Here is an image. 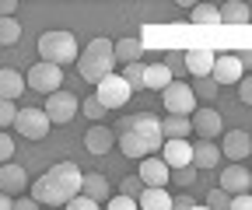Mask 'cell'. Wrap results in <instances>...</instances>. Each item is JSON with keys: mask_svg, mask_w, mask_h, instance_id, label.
<instances>
[{"mask_svg": "<svg viewBox=\"0 0 252 210\" xmlns=\"http://www.w3.org/2000/svg\"><path fill=\"white\" fill-rule=\"evenodd\" d=\"M242 63H238V56L235 53H220L214 56V70H210V81L220 88V84H238L242 81Z\"/></svg>", "mask_w": 252, "mask_h": 210, "instance_id": "8fae6325", "label": "cell"}, {"mask_svg": "<svg viewBox=\"0 0 252 210\" xmlns=\"http://www.w3.org/2000/svg\"><path fill=\"white\" fill-rule=\"evenodd\" d=\"M161 102H165L168 116H193V112L200 109V102H196V95H193V88L182 84L179 77L161 91Z\"/></svg>", "mask_w": 252, "mask_h": 210, "instance_id": "5b68a950", "label": "cell"}, {"mask_svg": "<svg viewBox=\"0 0 252 210\" xmlns=\"http://www.w3.org/2000/svg\"><path fill=\"white\" fill-rule=\"evenodd\" d=\"M123 130H133L147 147H151V154H158L165 147V133H161V119H158L154 112H137V116H130V119H123L119 123Z\"/></svg>", "mask_w": 252, "mask_h": 210, "instance_id": "277c9868", "label": "cell"}, {"mask_svg": "<svg viewBox=\"0 0 252 210\" xmlns=\"http://www.w3.org/2000/svg\"><path fill=\"white\" fill-rule=\"evenodd\" d=\"M238 63H242L245 70H252V49H245V53H238Z\"/></svg>", "mask_w": 252, "mask_h": 210, "instance_id": "bcb514c9", "label": "cell"}, {"mask_svg": "<svg viewBox=\"0 0 252 210\" xmlns=\"http://www.w3.org/2000/svg\"><path fill=\"white\" fill-rule=\"evenodd\" d=\"M161 161L168 168H189V165H193V144H189V140H165Z\"/></svg>", "mask_w": 252, "mask_h": 210, "instance_id": "5bb4252c", "label": "cell"}, {"mask_svg": "<svg viewBox=\"0 0 252 210\" xmlns=\"http://www.w3.org/2000/svg\"><path fill=\"white\" fill-rule=\"evenodd\" d=\"M161 133H165V140H186L193 133V123H189V116H168V119H161Z\"/></svg>", "mask_w": 252, "mask_h": 210, "instance_id": "d4e9b609", "label": "cell"}, {"mask_svg": "<svg viewBox=\"0 0 252 210\" xmlns=\"http://www.w3.org/2000/svg\"><path fill=\"white\" fill-rule=\"evenodd\" d=\"M220 21L224 25H245V21H252V7L242 4V0H228V4L220 7Z\"/></svg>", "mask_w": 252, "mask_h": 210, "instance_id": "484cf974", "label": "cell"}, {"mask_svg": "<svg viewBox=\"0 0 252 210\" xmlns=\"http://www.w3.org/2000/svg\"><path fill=\"white\" fill-rule=\"evenodd\" d=\"M84 172L74 161H56L39 182H32V200L42 207H67L74 196H81Z\"/></svg>", "mask_w": 252, "mask_h": 210, "instance_id": "6da1fadb", "label": "cell"}, {"mask_svg": "<svg viewBox=\"0 0 252 210\" xmlns=\"http://www.w3.org/2000/svg\"><path fill=\"white\" fill-rule=\"evenodd\" d=\"M193 95H196V102H214V98H217V84H214L210 77H203V81L193 84Z\"/></svg>", "mask_w": 252, "mask_h": 210, "instance_id": "f546056e", "label": "cell"}, {"mask_svg": "<svg viewBox=\"0 0 252 210\" xmlns=\"http://www.w3.org/2000/svg\"><path fill=\"white\" fill-rule=\"evenodd\" d=\"M196 207V200L189 196V193H179V196H172V210H193Z\"/></svg>", "mask_w": 252, "mask_h": 210, "instance_id": "b9f144b4", "label": "cell"}, {"mask_svg": "<svg viewBox=\"0 0 252 210\" xmlns=\"http://www.w3.org/2000/svg\"><path fill=\"white\" fill-rule=\"evenodd\" d=\"M119 151H123L126 158H133V161H144V158L151 154V147H147L133 130H123V133H119Z\"/></svg>", "mask_w": 252, "mask_h": 210, "instance_id": "603a6c76", "label": "cell"}, {"mask_svg": "<svg viewBox=\"0 0 252 210\" xmlns=\"http://www.w3.org/2000/svg\"><path fill=\"white\" fill-rule=\"evenodd\" d=\"M77 70H81V77L88 81V84H94L98 88L112 70H116V46L109 42V39H91L84 49H81V56H77Z\"/></svg>", "mask_w": 252, "mask_h": 210, "instance_id": "7a4b0ae2", "label": "cell"}, {"mask_svg": "<svg viewBox=\"0 0 252 210\" xmlns=\"http://www.w3.org/2000/svg\"><path fill=\"white\" fill-rule=\"evenodd\" d=\"M172 81H175V74L165 63H147L144 67V88H147V91H165Z\"/></svg>", "mask_w": 252, "mask_h": 210, "instance_id": "7402d4cb", "label": "cell"}, {"mask_svg": "<svg viewBox=\"0 0 252 210\" xmlns=\"http://www.w3.org/2000/svg\"><path fill=\"white\" fill-rule=\"evenodd\" d=\"M193 210H210V207H200V203H196V207H193Z\"/></svg>", "mask_w": 252, "mask_h": 210, "instance_id": "681fc988", "label": "cell"}, {"mask_svg": "<svg viewBox=\"0 0 252 210\" xmlns=\"http://www.w3.org/2000/svg\"><path fill=\"white\" fill-rule=\"evenodd\" d=\"M39 56L42 63H53V67H63V63H77V39L74 32H42L39 35Z\"/></svg>", "mask_w": 252, "mask_h": 210, "instance_id": "3957f363", "label": "cell"}, {"mask_svg": "<svg viewBox=\"0 0 252 210\" xmlns=\"http://www.w3.org/2000/svg\"><path fill=\"white\" fill-rule=\"evenodd\" d=\"M193 18L196 25H220V7H214V4H193Z\"/></svg>", "mask_w": 252, "mask_h": 210, "instance_id": "83f0119b", "label": "cell"}, {"mask_svg": "<svg viewBox=\"0 0 252 210\" xmlns=\"http://www.w3.org/2000/svg\"><path fill=\"white\" fill-rule=\"evenodd\" d=\"M25 81H28V88H35V91L53 95V91H60V88H63V70H60V67H53V63H42V60H39L35 67H28Z\"/></svg>", "mask_w": 252, "mask_h": 210, "instance_id": "ba28073f", "label": "cell"}, {"mask_svg": "<svg viewBox=\"0 0 252 210\" xmlns=\"http://www.w3.org/2000/svg\"><path fill=\"white\" fill-rule=\"evenodd\" d=\"M238 98H242L245 105H252V74H245V77L238 81Z\"/></svg>", "mask_w": 252, "mask_h": 210, "instance_id": "f35d334b", "label": "cell"}, {"mask_svg": "<svg viewBox=\"0 0 252 210\" xmlns=\"http://www.w3.org/2000/svg\"><path fill=\"white\" fill-rule=\"evenodd\" d=\"M112 144H116V137H112V130H109V126H98V123H94V126L84 133V147H88V154H109V151H112Z\"/></svg>", "mask_w": 252, "mask_h": 210, "instance_id": "2e32d148", "label": "cell"}, {"mask_svg": "<svg viewBox=\"0 0 252 210\" xmlns=\"http://www.w3.org/2000/svg\"><path fill=\"white\" fill-rule=\"evenodd\" d=\"M105 210H140V207H137V200H133V196H123V193H112V196L105 200Z\"/></svg>", "mask_w": 252, "mask_h": 210, "instance_id": "d6a6232c", "label": "cell"}, {"mask_svg": "<svg viewBox=\"0 0 252 210\" xmlns=\"http://www.w3.org/2000/svg\"><path fill=\"white\" fill-rule=\"evenodd\" d=\"M28 88V81H25V74L21 70H14V67H0V98H21V91Z\"/></svg>", "mask_w": 252, "mask_h": 210, "instance_id": "d6986e66", "label": "cell"}, {"mask_svg": "<svg viewBox=\"0 0 252 210\" xmlns=\"http://www.w3.org/2000/svg\"><path fill=\"white\" fill-rule=\"evenodd\" d=\"M77 109H81V102H77V95H70V91H53L49 98H46V116H49V123H56V126H67L70 119L77 116Z\"/></svg>", "mask_w": 252, "mask_h": 210, "instance_id": "52a82bcc", "label": "cell"}, {"mask_svg": "<svg viewBox=\"0 0 252 210\" xmlns=\"http://www.w3.org/2000/svg\"><path fill=\"white\" fill-rule=\"evenodd\" d=\"M81 193H84L88 200H94V203H105V200L112 196V182H109L102 172H88V175H84Z\"/></svg>", "mask_w": 252, "mask_h": 210, "instance_id": "e0dca14e", "label": "cell"}, {"mask_svg": "<svg viewBox=\"0 0 252 210\" xmlns=\"http://www.w3.org/2000/svg\"><path fill=\"white\" fill-rule=\"evenodd\" d=\"M228 210H252V193H242V196H231Z\"/></svg>", "mask_w": 252, "mask_h": 210, "instance_id": "7bdbcfd3", "label": "cell"}, {"mask_svg": "<svg viewBox=\"0 0 252 210\" xmlns=\"http://www.w3.org/2000/svg\"><path fill=\"white\" fill-rule=\"evenodd\" d=\"M189 123H193V130L203 137V140H214L220 130H224V123H220V112L214 105H200L193 116H189Z\"/></svg>", "mask_w": 252, "mask_h": 210, "instance_id": "7c38bea8", "label": "cell"}, {"mask_svg": "<svg viewBox=\"0 0 252 210\" xmlns=\"http://www.w3.org/2000/svg\"><path fill=\"white\" fill-rule=\"evenodd\" d=\"M193 179H196V168L189 165V168H172V179H168V182H179V186H193Z\"/></svg>", "mask_w": 252, "mask_h": 210, "instance_id": "d590c367", "label": "cell"}, {"mask_svg": "<svg viewBox=\"0 0 252 210\" xmlns=\"http://www.w3.org/2000/svg\"><path fill=\"white\" fill-rule=\"evenodd\" d=\"M11 154H14V140H11L4 130H0V165H7V161H11Z\"/></svg>", "mask_w": 252, "mask_h": 210, "instance_id": "74e56055", "label": "cell"}, {"mask_svg": "<svg viewBox=\"0 0 252 210\" xmlns=\"http://www.w3.org/2000/svg\"><path fill=\"white\" fill-rule=\"evenodd\" d=\"M130 84H126V77L123 74H109L102 84H98V91H94V98H98L105 109H119V105H126L130 102Z\"/></svg>", "mask_w": 252, "mask_h": 210, "instance_id": "9c48e42d", "label": "cell"}, {"mask_svg": "<svg viewBox=\"0 0 252 210\" xmlns=\"http://www.w3.org/2000/svg\"><path fill=\"white\" fill-rule=\"evenodd\" d=\"M137 175H140V182H144L147 189H165L168 179H172V168H168L161 158H158V154H147V158L140 161Z\"/></svg>", "mask_w": 252, "mask_h": 210, "instance_id": "30bf717a", "label": "cell"}, {"mask_svg": "<svg viewBox=\"0 0 252 210\" xmlns=\"http://www.w3.org/2000/svg\"><path fill=\"white\" fill-rule=\"evenodd\" d=\"M123 77L130 84V91H144V63H130Z\"/></svg>", "mask_w": 252, "mask_h": 210, "instance_id": "4dcf8cb0", "label": "cell"}, {"mask_svg": "<svg viewBox=\"0 0 252 210\" xmlns=\"http://www.w3.org/2000/svg\"><path fill=\"white\" fill-rule=\"evenodd\" d=\"M220 189H224L228 196L249 193V168L245 165H228L224 172H220Z\"/></svg>", "mask_w": 252, "mask_h": 210, "instance_id": "9a60e30c", "label": "cell"}, {"mask_svg": "<svg viewBox=\"0 0 252 210\" xmlns=\"http://www.w3.org/2000/svg\"><path fill=\"white\" fill-rule=\"evenodd\" d=\"M249 193H252V172H249Z\"/></svg>", "mask_w": 252, "mask_h": 210, "instance_id": "c3c4849f", "label": "cell"}, {"mask_svg": "<svg viewBox=\"0 0 252 210\" xmlns=\"http://www.w3.org/2000/svg\"><path fill=\"white\" fill-rule=\"evenodd\" d=\"M112 46H116V63H123V67L140 63V56H144V42L140 39H119Z\"/></svg>", "mask_w": 252, "mask_h": 210, "instance_id": "cb8c5ba5", "label": "cell"}, {"mask_svg": "<svg viewBox=\"0 0 252 210\" xmlns=\"http://www.w3.org/2000/svg\"><path fill=\"white\" fill-rule=\"evenodd\" d=\"M18 14V0H0V18H14Z\"/></svg>", "mask_w": 252, "mask_h": 210, "instance_id": "ee69618b", "label": "cell"}, {"mask_svg": "<svg viewBox=\"0 0 252 210\" xmlns=\"http://www.w3.org/2000/svg\"><path fill=\"white\" fill-rule=\"evenodd\" d=\"M249 161H252V151H249Z\"/></svg>", "mask_w": 252, "mask_h": 210, "instance_id": "f907efd6", "label": "cell"}, {"mask_svg": "<svg viewBox=\"0 0 252 210\" xmlns=\"http://www.w3.org/2000/svg\"><path fill=\"white\" fill-rule=\"evenodd\" d=\"M28 186V175H25V168L21 165H14V161H7V165H0V193H21Z\"/></svg>", "mask_w": 252, "mask_h": 210, "instance_id": "ac0fdd59", "label": "cell"}, {"mask_svg": "<svg viewBox=\"0 0 252 210\" xmlns=\"http://www.w3.org/2000/svg\"><path fill=\"white\" fill-rule=\"evenodd\" d=\"M186 70L193 74L196 81L210 77V70H214V53H210V49H189V53H186Z\"/></svg>", "mask_w": 252, "mask_h": 210, "instance_id": "ffe728a7", "label": "cell"}, {"mask_svg": "<svg viewBox=\"0 0 252 210\" xmlns=\"http://www.w3.org/2000/svg\"><path fill=\"white\" fill-rule=\"evenodd\" d=\"M0 210H14V203H11V196H7V193H0Z\"/></svg>", "mask_w": 252, "mask_h": 210, "instance_id": "7dc6e473", "label": "cell"}, {"mask_svg": "<svg viewBox=\"0 0 252 210\" xmlns=\"http://www.w3.org/2000/svg\"><path fill=\"white\" fill-rule=\"evenodd\" d=\"M14 210H42V203H35L32 196H25V200H14Z\"/></svg>", "mask_w": 252, "mask_h": 210, "instance_id": "f6af8a7d", "label": "cell"}, {"mask_svg": "<svg viewBox=\"0 0 252 210\" xmlns=\"http://www.w3.org/2000/svg\"><path fill=\"white\" fill-rule=\"evenodd\" d=\"M144 189H147V186L140 182V175H126L123 182H119V193H123V196H133V200H137Z\"/></svg>", "mask_w": 252, "mask_h": 210, "instance_id": "1f68e13d", "label": "cell"}, {"mask_svg": "<svg viewBox=\"0 0 252 210\" xmlns=\"http://www.w3.org/2000/svg\"><path fill=\"white\" fill-rule=\"evenodd\" d=\"M137 207L140 210H172V196L165 189H144L137 196Z\"/></svg>", "mask_w": 252, "mask_h": 210, "instance_id": "4316f807", "label": "cell"}, {"mask_svg": "<svg viewBox=\"0 0 252 210\" xmlns=\"http://www.w3.org/2000/svg\"><path fill=\"white\" fill-rule=\"evenodd\" d=\"M67 210H98V203H94V200H88V196L81 193V196H74V200L67 203Z\"/></svg>", "mask_w": 252, "mask_h": 210, "instance_id": "ab89813d", "label": "cell"}, {"mask_svg": "<svg viewBox=\"0 0 252 210\" xmlns=\"http://www.w3.org/2000/svg\"><path fill=\"white\" fill-rule=\"evenodd\" d=\"M81 112H84L88 119H94V123H98V119H102V116H105L109 109H105V105H102L98 98H94V95H91V98H84V102H81Z\"/></svg>", "mask_w": 252, "mask_h": 210, "instance_id": "836d02e7", "label": "cell"}, {"mask_svg": "<svg viewBox=\"0 0 252 210\" xmlns=\"http://www.w3.org/2000/svg\"><path fill=\"white\" fill-rule=\"evenodd\" d=\"M18 119V109H14V102L11 98H0V126H11Z\"/></svg>", "mask_w": 252, "mask_h": 210, "instance_id": "8d00e7d4", "label": "cell"}, {"mask_svg": "<svg viewBox=\"0 0 252 210\" xmlns=\"http://www.w3.org/2000/svg\"><path fill=\"white\" fill-rule=\"evenodd\" d=\"M252 151V137L245 130H231L224 133V144H220V158H231V165H242Z\"/></svg>", "mask_w": 252, "mask_h": 210, "instance_id": "4fadbf2b", "label": "cell"}, {"mask_svg": "<svg viewBox=\"0 0 252 210\" xmlns=\"http://www.w3.org/2000/svg\"><path fill=\"white\" fill-rule=\"evenodd\" d=\"M220 165V147L214 144V140H200V144H193V168L200 172V168H217Z\"/></svg>", "mask_w": 252, "mask_h": 210, "instance_id": "44dd1931", "label": "cell"}, {"mask_svg": "<svg viewBox=\"0 0 252 210\" xmlns=\"http://www.w3.org/2000/svg\"><path fill=\"white\" fill-rule=\"evenodd\" d=\"M49 116L46 109H35V105H28V109H18V119H14V130L25 137V140H42L49 133Z\"/></svg>", "mask_w": 252, "mask_h": 210, "instance_id": "8992f818", "label": "cell"}, {"mask_svg": "<svg viewBox=\"0 0 252 210\" xmlns=\"http://www.w3.org/2000/svg\"><path fill=\"white\" fill-rule=\"evenodd\" d=\"M161 63L172 70V74H182V67H186V60H182V53H168L165 60H161Z\"/></svg>", "mask_w": 252, "mask_h": 210, "instance_id": "60d3db41", "label": "cell"}, {"mask_svg": "<svg viewBox=\"0 0 252 210\" xmlns=\"http://www.w3.org/2000/svg\"><path fill=\"white\" fill-rule=\"evenodd\" d=\"M18 39H21L18 18H0V46H14Z\"/></svg>", "mask_w": 252, "mask_h": 210, "instance_id": "f1b7e54d", "label": "cell"}, {"mask_svg": "<svg viewBox=\"0 0 252 210\" xmlns=\"http://www.w3.org/2000/svg\"><path fill=\"white\" fill-rule=\"evenodd\" d=\"M228 203H231V196L220 189V186L207 193V207H210V210H228Z\"/></svg>", "mask_w": 252, "mask_h": 210, "instance_id": "e575fe53", "label": "cell"}]
</instances>
